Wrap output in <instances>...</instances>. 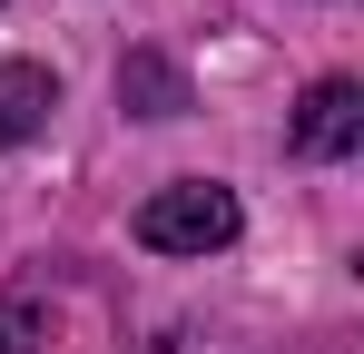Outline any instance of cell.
<instances>
[{
	"label": "cell",
	"mask_w": 364,
	"mask_h": 354,
	"mask_svg": "<svg viewBox=\"0 0 364 354\" xmlns=\"http://www.w3.org/2000/svg\"><path fill=\"white\" fill-rule=\"evenodd\" d=\"M119 99H128L138 118H178V109H187V79H178L158 50H138V59L119 69Z\"/></svg>",
	"instance_id": "cell-4"
},
{
	"label": "cell",
	"mask_w": 364,
	"mask_h": 354,
	"mask_svg": "<svg viewBox=\"0 0 364 354\" xmlns=\"http://www.w3.org/2000/svg\"><path fill=\"white\" fill-rule=\"evenodd\" d=\"M138 246L148 256H217V246H237V197L217 177H178L138 207Z\"/></svg>",
	"instance_id": "cell-1"
},
{
	"label": "cell",
	"mask_w": 364,
	"mask_h": 354,
	"mask_svg": "<svg viewBox=\"0 0 364 354\" xmlns=\"http://www.w3.org/2000/svg\"><path fill=\"white\" fill-rule=\"evenodd\" d=\"M364 148V89L355 79H315L296 109V158H355Z\"/></svg>",
	"instance_id": "cell-2"
},
{
	"label": "cell",
	"mask_w": 364,
	"mask_h": 354,
	"mask_svg": "<svg viewBox=\"0 0 364 354\" xmlns=\"http://www.w3.org/2000/svg\"><path fill=\"white\" fill-rule=\"evenodd\" d=\"M60 109V79L40 69V59H0V148H20V138H40V118Z\"/></svg>",
	"instance_id": "cell-3"
}]
</instances>
